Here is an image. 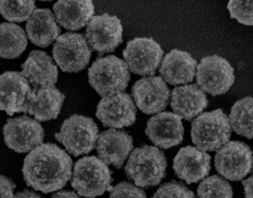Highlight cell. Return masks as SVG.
I'll use <instances>...</instances> for the list:
<instances>
[{
  "instance_id": "cell-20",
  "label": "cell",
  "mask_w": 253,
  "mask_h": 198,
  "mask_svg": "<svg viewBox=\"0 0 253 198\" xmlns=\"http://www.w3.org/2000/svg\"><path fill=\"white\" fill-rule=\"evenodd\" d=\"M197 61L182 50H171L162 61L159 73L164 81L171 85L191 82L196 75Z\"/></svg>"
},
{
  "instance_id": "cell-13",
  "label": "cell",
  "mask_w": 253,
  "mask_h": 198,
  "mask_svg": "<svg viewBox=\"0 0 253 198\" xmlns=\"http://www.w3.org/2000/svg\"><path fill=\"white\" fill-rule=\"evenodd\" d=\"M96 116L105 127L121 129L133 124L136 107L129 94L119 93L102 97L98 104Z\"/></svg>"
},
{
  "instance_id": "cell-31",
  "label": "cell",
  "mask_w": 253,
  "mask_h": 198,
  "mask_svg": "<svg viewBox=\"0 0 253 198\" xmlns=\"http://www.w3.org/2000/svg\"><path fill=\"white\" fill-rule=\"evenodd\" d=\"M110 193L109 198H147L144 190L126 181L113 187Z\"/></svg>"
},
{
  "instance_id": "cell-35",
  "label": "cell",
  "mask_w": 253,
  "mask_h": 198,
  "mask_svg": "<svg viewBox=\"0 0 253 198\" xmlns=\"http://www.w3.org/2000/svg\"><path fill=\"white\" fill-rule=\"evenodd\" d=\"M51 198H82L74 192L62 191L53 195Z\"/></svg>"
},
{
  "instance_id": "cell-2",
  "label": "cell",
  "mask_w": 253,
  "mask_h": 198,
  "mask_svg": "<svg viewBox=\"0 0 253 198\" xmlns=\"http://www.w3.org/2000/svg\"><path fill=\"white\" fill-rule=\"evenodd\" d=\"M167 166L164 152L156 147L144 145L132 152L125 171L137 187H154L165 178Z\"/></svg>"
},
{
  "instance_id": "cell-24",
  "label": "cell",
  "mask_w": 253,
  "mask_h": 198,
  "mask_svg": "<svg viewBox=\"0 0 253 198\" xmlns=\"http://www.w3.org/2000/svg\"><path fill=\"white\" fill-rule=\"evenodd\" d=\"M30 41L40 47H47L57 40L61 29L53 12L47 8L36 9L26 24Z\"/></svg>"
},
{
  "instance_id": "cell-12",
  "label": "cell",
  "mask_w": 253,
  "mask_h": 198,
  "mask_svg": "<svg viewBox=\"0 0 253 198\" xmlns=\"http://www.w3.org/2000/svg\"><path fill=\"white\" fill-rule=\"evenodd\" d=\"M164 51L153 38H135L123 50L126 63L136 75H154L162 62Z\"/></svg>"
},
{
  "instance_id": "cell-9",
  "label": "cell",
  "mask_w": 253,
  "mask_h": 198,
  "mask_svg": "<svg viewBox=\"0 0 253 198\" xmlns=\"http://www.w3.org/2000/svg\"><path fill=\"white\" fill-rule=\"evenodd\" d=\"M217 172L226 179L242 181L253 169L251 147L241 141H228L217 151L215 156Z\"/></svg>"
},
{
  "instance_id": "cell-5",
  "label": "cell",
  "mask_w": 253,
  "mask_h": 198,
  "mask_svg": "<svg viewBox=\"0 0 253 198\" xmlns=\"http://www.w3.org/2000/svg\"><path fill=\"white\" fill-rule=\"evenodd\" d=\"M91 87L102 97L124 91L130 80L126 62L115 56L96 59L88 70Z\"/></svg>"
},
{
  "instance_id": "cell-10",
  "label": "cell",
  "mask_w": 253,
  "mask_h": 198,
  "mask_svg": "<svg viewBox=\"0 0 253 198\" xmlns=\"http://www.w3.org/2000/svg\"><path fill=\"white\" fill-rule=\"evenodd\" d=\"M123 27L117 16L108 13L94 16L86 28L89 47L99 55L114 52L123 43Z\"/></svg>"
},
{
  "instance_id": "cell-34",
  "label": "cell",
  "mask_w": 253,
  "mask_h": 198,
  "mask_svg": "<svg viewBox=\"0 0 253 198\" xmlns=\"http://www.w3.org/2000/svg\"><path fill=\"white\" fill-rule=\"evenodd\" d=\"M13 198H42L41 196L37 195L34 192L31 190H25L24 191L19 192L17 194L15 195Z\"/></svg>"
},
{
  "instance_id": "cell-15",
  "label": "cell",
  "mask_w": 253,
  "mask_h": 198,
  "mask_svg": "<svg viewBox=\"0 0 253 198\" xmlns=\"http://www.w3.org/2000/svg\"><path fill=\"white\" fill-rule=\"evenodd\" d=\"M145 133L154 145L167 150L182 142L184 126L179 116L162 112L149 119Z\"/></svg>"
},
{
  "instance_id": "cell-30",
  "label": "cell",
  "mask_w": 253,
  "mask_h": 198,
  "mask_svg": "<svg viewBox=\"0 0 253 198\" xmlns=\"http://www.w3.org/2000/svg\"><path fill=\"white\" fill-rule=\"evenodd\" d=\"M152 198H195L193 192L175 181L162 184Z\"/></svg>"
},
{
  "instance_id": "cell-27",
  "label": "cell",
  "mask_w": 253,
  "mask_h": 198,
  "mask_svg": "<svg viewBox=\"0 0 253 198\" xmlns=\"http://www.w3.org/2000/svg\"><path fill=\"white\" fill-rule=\"evenodd\" d=\"M35 10V1L33 0H0V13L9 22H22L28 20Z\"/></svg>"
},
{
  "instance_id": "cell-32",
  "label": "cell",
  "mask_w": 253,
  "mask_h": 198,
  "mask_svg": "<svg viewBox=\"0 0 253 198\" xmlns=\"http://www.w3.org/2000/svg\"><path fill=\"white\" fill-rule=\"evenodd\" d=\"M15 188L16 185L11 180L0 175V198H13Z\"/></svg>"
},
{
  "instance_id": "cell-33",
  "label": "cell",
  "mask_w": 253,
  "mask_h": 198,
  "mask_svg": "<svg viewBox=\"0 0 253 198\" xmlns=\"http://www.w3.org/2000/svg\"><path fill=\"white\" fill-rule=\"evenodd\" d=\"M242 184L245 190V198H253V170L252 175L248 179L245 180Z\"/></svg>"
},
{
  "instance_id": "cell-26",
  "label": "cell",
  "mask_w": 253,
  "mask_h": 198,
  "mask_svg": "<svg viewBox=\"0 0 253 198\" xmlns=\"http://www.w3.org/2000/svg\"><path fill=\"white\" fill-rule=\"evenodd\" d=\"M232 129L241 136L253 138V98L247 97L235 103L229 116Z\"/></svg>"
},
{
  "instance_id": "cell-11",
  "label": "cell",
  "mask_w": 253,
  "mask_h": 198,
  "mask_svg": "<svg viewBox=\"0 0 253 198\" xmlns=\"http://www.w3.org/2000/svg\"><path fill=\"white\" fill-rule=\"evenodd\" d=\"M3 134L7 147L18 153L32 151L42 144L44 136L42 125L26 116L7 119Z\"/></svg>"
},
{
  "instance_id": "cell-23",
  "label": "cell",
  "mask_w": 253,
  "mask_h": 198,
  "mask_svg": "<svg viewBox=\"0 0 253 198\" xmlns=\"http://www.w3.org/2000/svg\"><path fill=\"white\" fill-rule=\"evenodd\" d=\"M56 20L60 26L78 31L88 24L94 14V6L90 0H59L53 5Z\"/></svg>"
},
{
  "instance_id": "cell-25",
  "label": "cell",
  "mask_w": 253,
  "mask_h": 198,
  "mask_svg": "<svg viewBox=\"0 0 253 198\" xmlns=\"http://www.w3.org/2000/svg\"><path fill=\"white\" fill-rule=\"evenodd\" d=\"M27 45L28 38L20 26L11 22L0 24V57L16 59L25 51Z\"/></svg>"
},
{
  "instance_id": "cell-1",
  "label": "cell",
  "mask_w": 253,
  "mask_h": 198,
  "mask_svg": "<svg viewBox=\"0 0 253 198\" xmlns=\"http://www.w3.org/2000/svg\"><path fill=\"white\" fill-rule=\"evenodd\" d=\"M73 161L54 144H40L24 160L22 174L28 187L50 193L63 188L72 176Z\"/></svg>"
},
{
  "instance_id": "cell-19",
  "label": "cell",
  "mask_w": 253,
  "mask_h": 198,
  "mask_svg": "<svg viewBox=\"0 0 253 198\" xmlns=\"http://www.w3.org/2000/svg\"><path fill=\"white\" fill-rule=\"evenodd\" d=\"M29 81L19 72L7 71L0 76V110L8 116L22 113L31 93Z\"/></svg>"
},
{
  "instance_id": "cell-17",
  "label": "cell",
  "mask_w": 253,
  "mask_h": 198,
  "mask_svg": "<svg viewBox=\"0 0 253 198\" xmlns=\"http://www.w3.org/2000/svg\"><path fill=\"white\" fill-rule=\"evenodd\" d=\"M133 148V140L126 131L109 129L99 134L98 156L107 165L121 169Z\"/></svg>"
},
{
  "instance_id": "cell-4",
  "label": "cell",
  "mask_w": 253,
  "mask_h": 198,
  "mask_svg": "<svg viewBox=\"0 0 253 198\" xmlns=\"http://www.w3.org/2000/svg\"><path fill=\"white\" fill-rule=\"evenodd\" d=\"M191 138L202 151H218L228 142L232 127L227 115L221 109L199 115L192 122Z\"/></svg>"
},
{
  "instance_id": "cell-18",
  "label": "cell",
  "mask_w": 253,
  "mask_h": 198,
  "mask_svg": "<svg viewBox=\"0 0 253 198\" xmlns=\"http://www.w3.org/2000/svg\"><path fill=\"white\" fill-rule=\"evenodd\" d=\"M65 96L53 87H34L28 94L22 113H29L39 121L56 119L60 113Z\"/></svg>"
},
{
  "instance_id": "cell-3",
  "label": "cell",
  "mask_w": 253,
  "mask_h": 198,
  "mask_svg": "<svg viewBox=\"0 0 253 198\" xmlns=\"http://www.w3.org/2000/svg\"><path fill=\"white\" fill-rule=\"evenodd\" d=\"M113 178L108 165L96 156L80 159L74 166L71 186L82 197L96 198L112 190Z\"/></svg>"
},
{
  "instance_id": "cell-7",
  "label": "cell",
  "mask_w": 253,
  "mask_h": 198,
  "mask_svg": "<svg viewBox=\"0 0 253 198\" xmlns=\"http://www.w3.org/2000/svg\"><path fill=\"white\" fill-rule=\"evenodd\" d=\"M91 49L83 34L68 32L53 44V57L64 72L77 73L88 65Z\"/></svg>"
},
{
  "instance_id": "cell-28",
  "label": "cell",
  "mask_w": 253,
  "mask_h": 198,
  "mask_svg": "<svg viewBox=\"0 0 253 198\" xmlns=\"http://www.w3.org/2000/svg\"><path fill=\"white\" fill-rule=\"evenodd\" d=\"M199 198H233V188L228 181L218 175L205 178L197 190Z\"/></svg>"
},
{
  "instance_id": "cell-8",
  "label": "cell",
  "mask_w": 253,
  "mask_h": 198,
  "mask_svg": "<svg viewBox=\"0 0 253 198\" xmlns=\"http://www.w3.org/2000/svg\"><path fill=\"white\" fill-rule=\"evenodd\" d=\"M235 79L234 69L230 62L217 55L202 58L197 66L198 86L212 96L227 93Z\"/></svg>"
},
{
  "instance_id": "cell-16",
  "label": "cell",
  "mask_w": 253,
  "mask_h": 198,
  "mask_svg": "<svg viewBox=\"0 0 253 198\" xmlns=\"http://www.w3.org/2000/svg\"><path fill=\"white\" fill-rule=\"evenodd\" d=\"M211 157L209 154L192 146L183 147L173 159L174 172L188 184L198 183L209 175Z\"/></svg>"
},
{
  "instance_id": "cell-29",
  "label": "cell",
  "mask_w": 253,
  "mask_h": 198,
  "mask_svg": "<svg viewBox=\"0 0 253 198\" xmlns=\"http://www.w3.org/2000/svg\"><path fill=\"white\" fill-rule=\"evenodd\" d=\"M232 19L239 23L253 26V1L231 0L227 5Z\"/></svg>"
},
{
  "instance_id": "cell-21",
  "label": "cell",
  "mask_w": 253,
  "mask_h": 198,
  "mask_svg": "<svg viewBox=\"0 0 253 198\" xmlns=\"http://www.w3.org/2000/svg\"><path fill=\"white\" fill-rule=\"evenodd\" d=\"M21 74L34 87H53L58 79V68L44 51L32 50L22 65Z\"/></svg>"
},
{
  "instance_id": "cell-6",
  "label": "cell",
  "mask_w": 253,
  "mask_h": 198,
  "mask_svg": "<svg viewBox=\"0 0 253 198\" xmlns=\"http://www.w3.org/2000/svg\"><path fill=\"white\" fill-rule=\"evenodd\" d=\"M99 135V127L93 119L73 115L63 122L55 138L70 154L78 157L95 148Z\"/></svg>"
},
{
  "instance_id": "cell-22",
  "label": "cell",
  "mask_w": 253,
  "mask_h": 198,
  "mask_svg": "<svg viewBox=\"0 0 253 198\" xmlns=\"http://www.w3.org/2000/svg\"><path fill=\"white\" fill-rule=\"evenodd\" d=\"M170 96L171 108L181 119L191 120L208 107L206 94L198 84L175 87Z\"/></svg>"
},
{
  "instance_id": "cell-14",
  "label": "cell",
  "mask_w": 253,
  "mask_h": 198,
  "mask_svg": "<svg viewBox=\"0 0 253 198\" xmlns=\"http://www.w3.org/2000/svg\"><path fill=\"white\" fill-rule=\"evenodd\" d=\"M131 91L137 107L147 115L165 110L170 96L169 87L160 77L141 79L134 84Z\"/></svg>"
}]
</instances>
